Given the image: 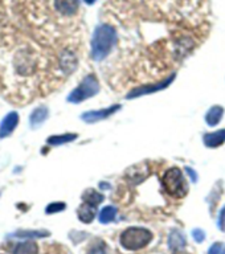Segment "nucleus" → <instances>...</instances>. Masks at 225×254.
I'll return each instance as SVG.
<instances>
[{
	"mask_svg": "<svg viewBox=\"0 0 225 254\" xmlns=\"http://www.w3.org/2000/svg\"><path fill=\"white\" fill-rule=\"evenodd\" d=\"M219 228L225 232V206L224 209L222 210V214H220V218H219Z\"/></svg>",
	"mask_w": 225,
	"mask_h": 254,
	"instance_id": "23",
	"label": "nucleus"
},
{
	"mask_svg": "<svg viewBox=\"0 0 225 254\" xmlns=\"http://www.w3.org/2000/svg\"><path fill=\"white\" fill-rule=\"evenodd\" d=\"M102 16L117 44L101 71L119 94L175 75L211 31L208 0H107Z\"/></svg>",
	"mask_w": 225,
	"mask_h": 254,
	"instance_id": "1",
	"label": "nucleus"
},
{
	"mask_svg": "<svg viewBox=\"0 0 225 254\" xmlns=\"http://www.w3.org/2000/svg\"><path fill=\"white\" fill-rule=\"evenodd\" d=\"M119 109H121L119 105H114V106L109 107V109H102V110L97 111H87V113H83L82 114V121L87 123L98 122V121L109 118L110 115L114 114L115 111H118Z\"/></svg>",
	"mask_w": 225,
	"mask_h": 254,
	"instance_id": "8",
	"label": "nucleus"
},
{
	"mask_svg": "<svg viewBox=\"0 0 225 254\" xmlns=\"http://www.w3.org/2000/svg\"><path fill=\"white\" fill-rule=\"evenodd\" d=\"M12 254H39V246L33 241L19 242L13 246Z\"/></svg>",
	"mask_w": 225,
	"mask_h": 254,
	"instance_id": "12",
	"label": "nucleus"
},
{
	"mask_svg": "<svg viewBox=\"0 0 225 254\" xmlns=\"http://www.w3.org/2000/svg\"><path fill=\"white\" fill-rule=\"evenodd\" d=\"M103 198H105V196L102 193H99L98 190H86L82 193V201L94 206H98L103 201Z\"/></svg>",
	"mask_w": 225,
	"mask_h": 254,
	"instance_id": "14",
	"label": "nucleus"
},
{
	"mask_svg": "<svg viewBox=\"0 0 225 254\" xmlns=\"http://www.w3.org/2000/svg\"><path fill=\"white\" fill-rule=\"evenodd\" d=\"M117 44V32L110 24L103 23L95 28L91 39V59L97 63H102L110 55Z\"/></svg>",
	"mask_w": 225,
	"mask_h": 254,
	"instance_id": "2",
	"label": "nucleus"
},
{
	"mask_svg": "<svg viewBox=\"0 0 225 254\" xmlns=\"http://www.w3.org/2000/svg\"><path fill=\"white\" fill-rule=\"evenodd\" d=\"M48 115H49V110L45 106H40L37 109L32 111L31 117H29V125L33 128L41 126L45 121H47Z\"/></svg>",
	"mask_w": 225,
	"mask_h": 254,
	"instance_id": "11",
	"label": "nucleus"
},
{
	"mask_svg": "<svg viewBox=\"0 0 225 254\" xmlns=\"http://www.w3.org/2000/svg\"><path fill=\"white\" fill-rule=\"evenodd\" d=\"M204 144L210 148H216L220 147L225 142V130H219L215 132H208L204 135Z\"/></svg>",
	"mask_w": 225,
	"mask_h": 254,
	"instance_id": "10",
	"label": "nucleus"
},
{
	"mask_svg": "<svg viewBox=\"0 0 225 254\" xmlns=\"http://www.w3.org/2000/svg\"><path fill=\"white\" fill-rule=\"evenodd\" d=\"M95 212H97V206L82 201V204L79 205L78 210H77V216L85 224H90L95 218Z\"/></svg>",
	"mask_w": 225,
	"mask_h": 254,
	"instance_id": "9",
	"label": "nucleus"
},
{
	"mask_svg": "<svg viewBox=\"0 0 225 254\" xmlns=\"http://www.w3.org/2000/svg\"><path fill=\"white\" fill-rule=\"evenodd\" d=\"M151 240H152V233L150 230L145 229V228H138V226L129 228L119 237L121 245L126 250H131V252L146 248L151 242Z\"/></svg>",
	"mask_w": 225,
	"mask_h": 254,
	"instance_id": "4",
	"label": "nucleus"
},
{
	"mask_svg": "<svg viewBox=\"0 0 225 254\" xmlns=\"http://www.w3.org/2000/svg\"><path fill=\"white\" fill-rule=\"evenodd\" d=\"M192 236H194L195 241L196 242H203L206 240V234H204V232H203L202 229H195L194 232H192Z\"/></svg>",
	"mask_w": 225,
	"mask_h": 254,
	"instance_id": "21",
	"label": "nucleus"
},
{
	"mask_svg": "<svg viewBox=\"0 0 225 254\" xmlns=\"http://www.w3.org/2000/svg\"><path fill=\"white\" fill-rule=\"evenodd\" d=\"M222 250H223L222 244H220V242H216V244H214V245L211 246L208 254H223Z\"/></svg>",
	"mask_w": 225,
	"mask_h": 254,
	"instance_id": "22",
	"label": "nucleus"
},
{
	"mask_svg": "<svg viewBox=\"0 0 225 254\" xmlns=\"http://www.w3.org/2000/svg\"><path fill=\"white\" fill-rule=\"evenodd\" d=\"M77 139V134H63V135H53L47 139V143L49 146H61L65 143L73 142Z\"/></svg>",
	"mask_w": 225,
	"mask_h": 254,
	"instance_id": "15",
	"label": "nucleus"
},
{
	"mask_svg": "<svg viewBox=\"0 0 225 254\" xmlns=\"http://www.w3.org/2000/svg\"><path fill=\"white\" fill-rule=\"evenodd\" d=\"M117 216V209H115L114 206H105L101 212H99V221L102 222V224H107V222L113 221Z\"/></svg>",
	"mask_w": 225,
	"mask_h": 254,
	"instance_id": "16",
	"label": "nucleus"
},
{
	"mask_svg": "<svg viewBox=\"0 0 225 254\" xmlns=\"http://www.w3.org/2000/svg\"><path fill=\"white\" fill-rule=\"evenodd\" d=\"M160 182L164 193L168 194L171 198L180 200L186 197L188 193V183H187L182 170L178 167L167 168L160 176Z\"/></svg>",
	"mask_w": 225,
	"mask_h": 254,
	"instance_id": "3",
	"label": "nucleus"
},
{
	"mask_svg": "<svg viewBox=\"0 0 225 254\" xmlns=\"http://www.w3.org/2000/svg\"><path fill=\"white\" fill-rule=\"evenodd\" d=\"M83 1H85V3H86V4H93L95 1V0H83Z\"/></svg>",
	"mask_w": 225,
	"mask_h": 254,
	"instance_id": "24",
	"label": "nucleus"
},
{
	"mask_svg": "<svg viewBox=\"0 0 225 254\" xmlns=\"http://www.w3.org/2000/svg\"><path fill=\"white\" fill-rule=\"evenodd\" d=\"M87 254H106V246H105V244L102 241H95L89 248Z\"/></svg>",
	"mask_w": 225,
	"mask_h": 254,
	"instance_id": "19",
	"label": "nucleus"
},
{
	"mask_svg": "<svg viewBox=\"0 0 225 254\" xmlns=\"http://www.w3.org/2000/svg\"><path fill=\"white\" fill-rule=\"evenodd\" d=\"M19 114L16 111H11L8 113L3 118L1 123H0V139L7 138L15 131V128L19 125Z\"/></svg>",
	"mask_w": 225,
	"mask_h": 254,
	"instance_id": "6",
	"label": "nucleus"
},
{
	"mask_svg": "<svg viewBox=\"0 0 225 254\" xmlns=\"http://www.w3.org/2000/svg\"><path fill=\"white\" fill-rule=\"evenodd\" d=\"M49 232L47 230H19L16 232L13 236L15 237H33V238H40V237H48L49 236Z\"/></svg>",
	"mask_w": 225,
	"mask_h": 254,
	"instance_id": "17",
	"label": "nucleus"
},
{
	"mask_svg": "<svg viewBox=\"0 0 225 254\" xmlns=\"http://www.w3.org/2000/svg\"><path fill=\"white\" fill-rule=\"evenodd\" d=\"M99 91L98 78L94 74H87L85 78L81 81L78 86L72 91L68 101L72 103H79L87 98H91Z\"/></svg>",
	"mask_w": 225,
	"mask_h": 254,
	"instance_id": "5",
	"label": "nucleus"
},
{
	"mask_svg": "<svg viewBox=\"0 0 225 254\" xmlns=\"http://www.w3.org/2000/svg\"><path fill=\"white\" fill-rule=\"evenodd\" d=\"M223 254H225V249H224V253H223Z\"/></svg>",
	"mask_w": 225,
	"mask_h": 254,
	"instance_id": "25",
	"label": "nucleus"
},
{
	"mask_svg": "<svg viewBox=\"0 0 225 254\" xmlns=\"http://www.w3.org/2000/svg\"><path fill=\"white\" fill-rule=\"evenodd\" d=\"M65 208H67V205H65L64 202L56 201V202H52V204H49V205L47 206V209H45V212H47L48 214L59 213V212L64 210V209H65Z\"/></svg>",
	"mask_w": 225,
	"mask_h": 254,
	"instance_id": "20",
	"label": "nucleus"
},
{
	"mask_svg": "<svg viewBox=\"0 0 225 254\" xmlns=\"http://www.w3.org/2000/svg\"><path fill=\"white\" fill-rule=\"evenodd\" d=\"M56 11L65 17H73L77 15L79 8L78 0H55Z\"/></svg>",
	"mask_w": 225,
	"mask_h": 254,
	"instance_id": "7",
	"label": "nucleus"
},
{
	"mask_svg": "<svg viewBox=\"0 0 225 254\" xmlns=\"http://www.w3.org/2000/svg\"><path fill=\"white\" fill-rule=\"evenodd\" d=\"M186 245V241H184V237H183L182 234L174 230L172 233L170 234V248L171 249H183Z\"/></svg>",
	"mask_w": 225,
	"mask_h": 254,
	"instance_id": "18",
	"label": "nucleus"
},
{
	"mask_svg": "<svg viewBox=\"0 0 225 254\" xmlns=\"http://www.w3.org/2000/svg\"><path fill=\"white\" fill-rule=\"evenodd\" d=\"M223 115H224V109L222 106H214L211 107L208 113L206 114V121L210 126H216L220 121H222Z\"/></svg>",
	"mask_w": 225,
	"mask_h": 254,
	"instance_id": "13",
	"label": "nucleus"
}]
</instances>
